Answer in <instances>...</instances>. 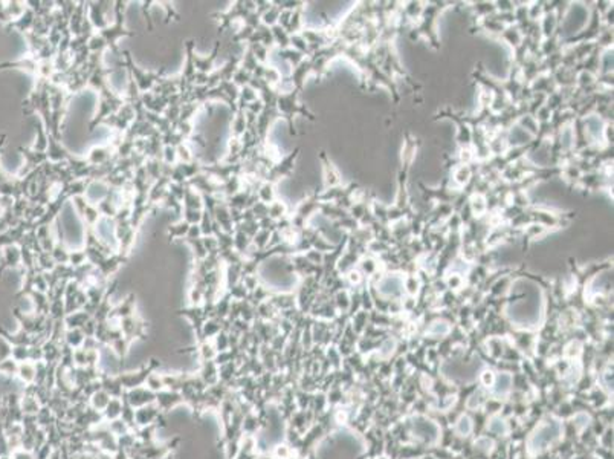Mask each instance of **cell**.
<instances>
[{
	"mask_svg": "<svg viewBox=\"0 0 614 459\" xmlns=\"http://www.w3.org/2000/svg\"><path fill=\"white\" fill-rule=\"evenodd\" d=\"M562 437V426L558 420L549 418L543 421L529 437L527 447L532 455H540Z\"/></svg>",
	"mask_w": 614,
	"mask_h": 459,
	"instance_id": "1",
	"label": "cell"
},
{
	"mask_svg": "<svg viewBox=\"0 0 614 459\" xmlns=\"http://www.w3.org/2000/svg\"><path fill=\"white\" fill-rule=\"evenodd\" d=\"M413 432L417 438H420L429 444H434L440 437L439 426L426 418H416L413 423Z\"/></svg>",
	"mask_w": 614,
	"mask_h": 459,
	"instance_id": "2",
	"label": "cell"
},
{
	"mask_svg": "<svg viewBox=\"0 0 614 459\" xmlns=\"http://www.w3.org/2000/svg\"><path fill=\"white\" fill-rule=\"evenodd\" d=\"M492 388H494V395H495V397H504V395H507V394L510 392V388H512V375H510V374H506V372L498 374V377L494 380Z\"/></svg>",
	"mask_w": 614,
	"mask_h": 459,
	"instance_id": "3",
	"label": "cell"
},
{
	"mask_svg": "<svg viewBox=\"0 0 614 459\" xmlns=\"http://www.w3.org/2000/svg\"><path fill=\"white\" fill-rule=\"evenodd\" d=\"M488 430H489L491 433H495V435H506V433L509 432V427H507L506 421H504L501 417H492V418L489 420Z\"/></svg>",
	"mask_w": 614,
	"mask_h": 459,
	"instance_id": "4",
	"label": "cell"
},
{
	"mask_svg": "<svg viewBox=\"0 0 614 459\" xmlns=\"http://www.w3.org/2000/svg\"><path fill=\"white\" fill-rule=\"evenodd\" d=\"M471 432H472V421H471V418L466 417V415H462V417L458 418V421L455 423V433L460 435V437H469Z\"/></svg>",
	"mask_w": 614,
	"mask_h": 459,
	"instance_id": "5",
	"label": "cell"
},
{
	"mask_svg": "<svg viewBox=\"0 0 614 459\" xmlns=\"http://www.w3.org/2000/svg\"><path fill=\"white\" fill-rule=\"evenodd\" d=\"M492 447H494V443L489 440V438H478L477 441H475V449L477 450H480V452H483V453H491L492 452Z\"/></svg>",
	"mask_w": 614,
	"mask_h": 459,
	"instance_id": "6",
	"label": "cell"
},
{
	"mask_svg": "<svg viewBox=\"0 0 614 459\" xmlns=\"http://www.w3.org/2000/svg\"><path fill=\"white\" fill-rule=\"evenodd\" d=\"M449 332V326L446 325V323H440V322H437V323H434L432 325V328L429 329V334L431 335H445V334H448Z\"/></svg>",
	"mask_w": 614,
	"mask_h": 459,
	"instance_id": "7",
	"label": "cell"
},
{
	"mask_svg": "<svg viewBox=\"0 0 614 459\" xmlns=\"http://www.w3.org/2000/svg\"><path fill=\"white\" fill-rule=\"evenodd\" d=\"M573 421H575V426L581 430V429H584L585 426H589L590 418H589V415H585V414H578V415L573 418Z\"/></svg>",
	"mask_w": 614,
	"mask_h": 459,
	"instance_id": "8",
	"label": "cell"
},
{
	"mask_svg": "<svg viewBox=\"0 0 614 459\" xmlns=\"http://www.w3.org/2000/svg\"><path fill=\"white\" fill-rule=\"evenodd\" d=\"M604 383H605V388L610 391V389H613V375L610 374V371H607L605 374H604Z\"/></svg>",
	"mask_w": 614,
	"mask_h": 459,
	"instance_id": "9",
	"label": "cell"
},
{
	"mask_svg": "<svg viewBox=\"0 0 614 459\" xmlns=\"http://www.w3.org/2000/svg\"><path fill=\"white\" fill-rule=\"evenodd\" d=\"M483 378H484L483 381H484V384H486V386H492V384H494V380H495V378H494V375H492L491 372H486V374H483Z\"/></svg>",
	"mask_w": 614,
	"mask_h": 459,
	"instance_id": "10",
	"label": "cell"
}]
</instances>
